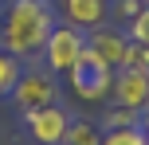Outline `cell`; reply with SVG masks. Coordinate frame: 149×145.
Segmentation results:
<instances>
[{
	"instance_id": "1",
	"label": "cell",
	"mask_w": 149,
	"mask_h": 145,
	"mask_svg": "<svg viewBox=\"0 0 149 145\" xmlns=\"http://www.w3.org/2000/svg\"><path fill=\"white\" fill-rule=\"evenodd\" d=\"M51 28H55V12L47 0H12L4 8L0 47L16 59H31L36 51H43Z\"/></svg>"
},
{
	"instance_id": "2",
	"label": "cell",
	"mask_w": 149,
	"mask_h": 145,
	"mask_svg": "<svg viewBox=\"0 0 149 145\" xmlns=\"http://www.w3.org/2000/svg\"><path fill=\"white\" fill-rule=\"evenodd\" d=\"M82 51H86V31L71 28V24H55L39 55H43L51 75H71V67L82 59Z\"/></svg>"
},
{
	"instance_id": "3",
	"label": "cell",
	"mask_w": 149,
	"mask_h": 145,
	"mask_svg": "<svg viewBox=\"0 0 149 145\" xmlns=\"http://www.w3.org/2000/svg\"><path fill=\"white\" fill-rule=\"evenodd\" d=\"M126 47H130L126 31H118V28H94V31H86V51L82 55H86L90 63H98V67H106V71H122Z\"/></svg>"
},
{
	"instance_id": "4",
	"label": "cell",
	"mask_w": 149,
	"mask_h": 145,
	"mask_svg": "<svg viewBox=\"0 0 149 145\" xmlns=\"http://www.w3.org/2000/svg\"><path fill=\"white\" fill-rule=\"evenodd\" d=\"M20 110H39V106H59V86H55L51 71H20V83L12 90Z\"/></svg>"
},
{
	"instance_id": "5",
	"label": "cell",
	"mask_w": 149,
	"mask_h": 145,
	"mask_svg": "<svg viewBox=\"0 0 149 145\" xmlns=\"http://www.w3.org/2000/svg\"><path fill=\"white\" fill-rule=\"evenodd\" d=\"M67 78H71L74 94H79L82 102H102V98H110V90H114V71H106V67H98V63H90L86 55L71 67Z\"/></svg>"
},
{
	"instance_id": "6",
	"label": "cell",
	"mask_w": 149,
	"mask_h": 145,
	"mask_svg": "<svg viewBox=\"0 0 149 145\" xmlns=\"http://www.w3.org/2000/svg\"><path fill=\"white\" fill-rule=\"evenodd\" d=\"M71 118L63 106H39V110H24V126H28V133L36 137L39 145H63L67 137V126Z\"/></svg>"
},
{
	"instance_id": "7",
	"label": "cell",
	"mask_w": 149,
	"mask_h": 145,
	"mask_svg": "<svg viewBox=\"0 0 149 145\" xmlns=\"http://www.w3.org/2000/svg\"><path fill=\"white\" fill-rule=\"evenodd\" d=\"M114 106H130V110H149V75L134 67H122L114 71V90H110Z\"/></svg>"
},
{
	"instance_id": "8",
	"label": "cell",
	"mask_w": 149,
	"mask_h": 145,
	"mask_svg": "<svg viewBox=\"0 0 149 145\" xmlns=\"http://www.w3.org/2000/svg\"><path fill=\"white\" fill-rule=\"evenodd\" d=\"M110 16V0H63V20L79 31H94Z\"/></svg>"
},
{
	"instance_id": "9",
	"label": "cell",
	"mask_w": 149,
	"mask_h": 145,
	"mask_svg": "<svg viewBox=\"0 0 149 145\" xmlns=\"http://www.w3.org/2000/svg\"><path fill=\"white\" fill-rule=\"evenodd\" d=\"M102 126H94L90 118H71L67 126V137H63V145H102Z\"/></svg>"
},
{
	"instance_id": "10",
	"label": "cell",
	"mask_w": 149,
	"mask_h": 145,
	"mask_svg": "<svg viewBox=\"0 0 149 145\" xmlns=\"http://www.w3.org/2000/svg\"><path fill=\"white\" fill-rule=\"evenodd\" d=\"M16 83H20V59L0 47V98L16 90Z\"/></svg>"
},
{
	"instance_id": "11",
	"label": "cell",
	"mask_w": 149,
	"mask_h": 145,
	"mask_svg": "<svg viewBox=\"0 0 149 145\" xmlns=\"http://www.w3.org/2000/svg\"><path fill=\"white\" fill-rule=\"evenodd\" d=\"M134 126H141V118H137V110H130V106H114L110 114L102 118V130H134Z\"/></svg>"
},
{
	"instance_id": "12",
	"label": "cell",
	"mask_w": 149,
	"mask_h": 145,
	"mask_svg": "<svg viewBox=\"0 0 149 145\" xmlns=\"http://www.w3.org/2000/svg\"><path fill=\"white\" fill-rule=\"evenodd\" d=\"M102 145H149V141H145L141 126H134V130H106Z\"/></svg>"
},
{
	"instance_id": "13",
	"label": "cell",
	"mask_w": 149,
	"mask_h": 145,
	"mask_svg": "<svg viewBox=\"0 0 149 145\" xmlns=\"http://www.w3.org/2000/svg\"><path fill=\"white\" fill-rule=\"evenodd\" d=\"M122 67H134V71H145V75H149V47L130 39V47H126V63H122Z\"/></svg>"
},
{
	"instance_id": "14",
	"label": "cell",
	"mask_w": 149,
	"mask_h": 145,
	"mask_svg": "<svg viewBox=\"0 0 149 145\" xmlns=\"http://www.w3.org/2000/svg\"><path fill=\"white\" fill-rule=\"evenodd\" d=\"M130 39H134V43H145V47H149V4H145L141 12L134 16V20H130Z\"/></svg>"
},
{
	"instance_id": "15",
	"label": "cell",
	"mask_w": 149,
	"mask_h": 145,
	"mask_svg": "<svg viewBox=\"0 0 149 145\" xmlns=\"http://www.w3.org/2000/svg\"><path fill=\"white\" fill-rule=\"evenodd\" d=\"M141 8H145V4H141V0H118V16H122V20H126V24H130V20H134V16H137V12H141Z\"/></svg>"
},
{
	"instance_id": "16",
	"label": "cell",
	"mask_w": 149,
	"mask_h": 145,
	"mask_svg": "<svg viewBox=\"0 0 149 145\" xmlns=\"http://www.w3.org/2000/svg\"><path fill=\"white\" fill-rule=\"evenodd\" d=\"M141 133H145V141H149V118H141Z\"/></svg>"
},
{
	"instance_id": "17",
	"label": "cell",
	"mask_w": 149,
	"mask_h": 145,
	"mask_svg": "<svg viewBox=\"0 0 149 145\" xmlns=\"http://www.w3.org/2000/svg\"><path fill=\"white\" fill-rule=\"evenodd\" d=\"M141 4H149V0H141Z\"/></svg>"
},
{
	"instance_id": "18",
	"label": "cell",
	"mask_w": 149,
	"mask_h": 145,
	"mask_svg": "<svg viewBox=\"0 0 149 145\" xmlns=\"http://www.w3.org/2000/svg\"><path fill=\"white\" fill-rule=\"evenodd\" d=\"M0 12H4V8H0Z\"/></svg>"
}]
</instances>
